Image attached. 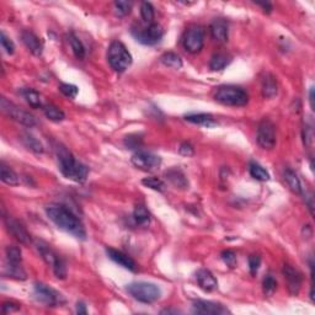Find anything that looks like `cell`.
I'll list each match as a JSON object with an SVG mask.
<instances>
[{
  "label": "cell",
  "mask_w": 315,
  "mask_h": 315,
  "mask_svg": "<svg viewBox=\"0 0 315 315\" xmlns=\"http://www.w3.org/2000/svg\"><path fill=\"white\" fill-rule=\"evenodd\" d=\"M196 280L198 286L205 292H213L218 288V281L214 277L213 273L207 268H201L196 272Z\"/></svg>",
  "instance_id": "16"
},
{
  "label": "cell",
  "mask_w": 315,
  "mask_h": 315,
  "mask_svg": "<svg viewBox=\"0 0 315 315\" xmlns=\"http://www.w3.org/2000/svg\"><path fill=\"white\" fill-rule=\"evenodd\" d=\"M277 80L272 74H266V77L262 80V95L267 99H272L277 95Z\"/></svg>",
  "instance_id": "24"
},
{
  "label": "cell",
  "mask_w": 315,
  "mask_h": 315,
  "mask_svg": "<svg viewBox=\"0 0 315 315\" xmlns=\"http://www.w3.org/2000/svg\"><path fill=\"white\" fill-rule=\"evenodd\" d=\"M179 153L181 154V156L188 158V157H192L193 154H195V149H193V147L191 146L190 143H187V142H184V143L180 144Z\"/></svg>",
  "instance_id": "44"
},
{
  "label": "cell",
  "mask_w": 315,
  "mask_h": 315,
  "mask_svg": "<svg viewBox=\"0 0 315 315\" xmlns=\"http://www.w3.org/2000/svg\"><path fill=\"white\" fill-rule=\"evenodd\" d=\"M133 219L138 226L147 227L151 224V213L143 205H138L134 208Z\"/></svg>",
  "instance_id": "29"
},
{
  "label": "cell",
  "mask_w": 315,
  "mask_h": 315,
  "mask_svg": "<svg viewBox=\"0 0 315 315\" xmlns=\"http://www.w3.org/2000/svg\"><path fill=\"white\" fill-rule=\"evenodd\" d=\"M141 15L142 19L147 24H151L154 20V7L151 2L143 1L141 5Z\"/></svg>",
  "instance_id": "37"
},
{
  "label": "cell",
  "mask_w": 315,
  "mask_h": 315,
  "mask_svg": "<svg viewBox=\"0 0 315 315\" xmlns=\"http://www.w3.org/2000/svg\"><path fill=\"white\" fill-rule=\"evenodd\" d=\"M21 40L27 50L35 56H41L43 52V43L38 36H36L32 31L25 30L21 32Z\"/></svg>",
  "instance_id": "19"
},
{
  "label": "cell",
  "mask_w": 315,
  "mask_h": 315,
  "mask_svg": "<svg viewBox=\"0 0 315 315\" xmlns=\"http://www.w3.org/2000/svg\"><path fill=\"white\" fill-rule=\"evenodd\" d=\"M42 110L46 117H47L48 120L53 121V122H61V121H63L64 118H66V113H64L61 108L57 107V106L54 105L42 106Z\"/></svg>",
  "instance_id": "32"
},
{
  "label": "cell",
  "mask_w": 315,
  "mask_h": 315,
  "mask_svg": "<svg viewBox=\"0 0 315 315\" xmlns=\"http://www.w3.org/2000/svg\"><path fill=\"white\" fill-rule=\"evenodd\" d=\"M165 179L170 182L174 187L179 190H187L188 180L186 177L185 172L179 167H171V169L165 171Z\"/></svg>",
  "instance_id": "20"
},
{
  "label": "cell",
  "mask_w": 315,
  "mask_h": 315,
  "mask_svg": "<svg viewBox=\"0 0 315 315\" xmlns=\"http://www.w3.org/2000/svg\"><path fill=\"white\" fill-rule=\"evenodd\" d=\"M283 276L286 278V282H287V287L289 293L292 296H297L301 291L302 283H303V277H302V273L299 272L297 268H294L293 266L289 265V263H286L283 266Z\"/></svg>",
  "instance_id": "14"
},
{
  "label": "cell",
  "mask_w": 315,
  "mask_h": 315,
  "mask_svg": "<svg viewBox=\"0 0 315 315\" xmlns=\"http://www.w3.org/2000/svg\"><path fill=\"white\" fill-rule=\"evenodd\" d=\"M142 138L138 136H128L125 139V146L130 149H136L141 146Z\"/></svg>",
  "instance_id": "43"
},
{
  "label": "cell",
  "mask_w": 315,
  "mask_h": 315,
  "mask_svg": "<svg viewBox=\"0 0 315 315\" xmlns=\"http://www.w3.org/2000/svg\"><path fill=\"white\" fill-rule=\"evenodd\" d=\"M185 120L187 122L193 123V125L203 126V127H213L217 126V122L214 118L208 113H190L185 116Z\"/></svg>",
  "instance_id": "21"
},
{
  "label": "cell",
  "mask_w": 315,
  "mask_h": 315,
  "mask_svg": "<svg viewBox=\"0 0 315 315\" xmlns=\"http://www.w3.org/2000/svg\"><path fill=\"white\" fill-rule=\"evenodd\" d=\"M36 249L40 252L41 257L43 259L47 265L52 267L54 275L59 280H66L67 278V266L61 256L47 244L42 240H36Z\"/></svg>",
  "instance_id": "5"
},
{
  "label": "cell",
  "mask_w": 315,
  "mask_h": 315,
  "mask_svg": "<svg viewBox=\"0 0 315 315\" xmlns=\"http://www.w3.org/2000/svg\"><path fill=\"white\" fill-rule=\"evenodd\" d=\"M132 2L131 1H125V0H118L115 1L113 4V9H115V14L120 17H125L127 15L131 14L132 11Z\"/></svg>",
  "instance_id": "34"
},
{
  "label": "cell",
  "mask_w": 315,
  "mask_h": 315,
  "mask_svg": "<svg viewBox=\"0 0 315 315\" xmlns=\"http://www.w3.org/2000/svg\"><path fill=\"white\" fill-rule=\"evenodd\" d=\"M46 213L59 229L72 234L77 239H86L84 226L71 210L62 205H50L46 207Z\"/></svg>",
  "instance_id": "1"
},
{
  "label": "cell",
  "mask_w": 315,
  "mask_h": 315,
  "mask_svg": "<svg viewBox=\"0 0 315 315\" xmlns=\"http://www.w3.org/2000/svg\"><path fill=\"white\" fill-rule=\"evenodd\" d=\"M232 62V57L227 53H217L211 58L210 69L213 72L223 71Z\"/></svg>",
  "instance_id": "26"
},
{
  "label": "cell",
  "mask_w": 315,
  "mask_h": 315,
  "mask_svg": "<svg viewBox=\"0 0 315 315\" xmlns=\"http://www.w3.org/2000/svg\"><path fill=\"white\" fill-rule=\"evenodd\" d=\"M221 256L224 263L231 268H234L236 266V254L233 250H224V251H222Z\"/></svg>",
  "instance_id": "41"
},
{
  "label": "cell",
  "mask_w": 315,
  "mask_h": 315,
  "mask_svg": "<svg viewBox=\"0 0 315 315\" xmlns=\"http://www.w3.org/2000/svg\"><path fill=\"white\" fill-rule=\"evenodd\" d=\"M247 262H249V270L250 273L252 276H255L259 271L260 265H261V257L259 255H250L249 259H247Z\"/></svg>",
  "instance_id": "42"
},
{
  "label": "cell",
  "mask_w": 315,
  "mask_h": 315,
  "mask_svg": "<svg viewBox=\"0 0 315 315\" xmlns=\"http://www.w3.org/2000/svg\"><path fill=\"white\" fill-rule=\"evenodd\" d=\"M106 252H107L108 257H110L113 262L122 266V267L126 268V270H130V271L137 270L136 261H134L131 256L126 255L125 252L120 251V250L112 249V247H107V249H106Z\"/></svg>",
  "instance_id": "17"
},
{
  "label": "cell",
  "mask_w": 315,
  "mask_h": 315,
  "mask_svg": "<svg viewBox=\"0 0 315 315\" xmlns=\"http://www.w3.org/2000/svg\"><path fill=\"white\" fill-rule=\"evenodd\" d=\"M182 43L187 52L196 54L201 52L205 45V28L200 25H193L186 30Z\"/></svg>",
  "instance_id": "9"
},
{
  "label": "cell",
  "mask_w": 315,
  "mask_h": 315,
  "mask_svg": "<svg viewBox=\"0 0 315 315\" xmlns=\"http://www.w3.org/2000/svg\"><path fill=\"white\" fill-rule=\"evenodd\" d=\"M160 62L164 64L165 67L174 69H180L182 67V59L177 53L174 52H166L160 57Z\"/></svg>",
  "instance_id": "31"
},
{
  "label": "cell",
  "mask_w": 315,
  "mask_h": 315,
  "mask_svg": "<svg viewBox=\"0 0 315 315\" xmlns=\"http://www.w3.org/2000/svg\"><path fill=\"white\" fill-rule=\"evenodd\" d=\"M20 94L24 96L26 102L32 108H40L42 107V100H41V95L38 94L36 90L31 89V87H24L20 90Z\"/></svg>",
  "instance_id": "27"
},
{
  "label": "cell",
  "mask_w": 315,
  "mask_h": 315,
  "mask_svg": "<svg viewBox=\"0 0 315 315\" xmlns=\"http://www.w3.org/2000/svg\"><path fill=\"white\" fill-rule=\"evenodd\" d=\"M309 102H311L312 110H314V87H311V91H309Z\"/></svg>",
  "instance_id": "50"
},
{
  "label": "cell",
  "mask_w": 315,
  "mask_h": 315,
  "mask_svg": "<svg viewBox=\"0 0 315 315\" xmlns=\"http://www.w3.org/2000/svg\"><path fill=\"white\" fill-rule=\"evenodd\" d=\"M262 289L263 293H265L266 296H272L276 292V289H277V281H276L272 276H266V277L263 278Z\"/></svg>",
  "instance_id": "38"
},
{
  "label": "cell",
  "mask_w": 315,
  "mask_h": 315,
  "mask_svg": "<svg viewBox=\"0 0 315 315\" xmlns=\"http://www.w3.org/2000/svg\"><path fill=\"white\" fill-rule=\"evenodd\" d=\"M59 90H61V92L64 96L69 97V99H76L79 92L78 86H76L73 84H67V82H63V84L59 85Z\"/></svg>",
  "instance_id": "39"
},
{
  "label": "cell",
  "mask_w": 315,
  "mask_h": 315,
  "mask_svg": "<svg viewBox=\"0 0 315 315\" xmlns=\"http://www.w3.org/2000/svg\"><path fill=\"white\" fill-rule=\"evenodd\" d=\"M127 292L136 301L146 304L154 303L161 297V289L151 282L131 283L127 286Z\"/></svg>",
  "instance_id": "6"
},
{
  "label": "cell",
  "mask_w": 315,
  "mask_h": 315,
  "mask_svg": "<svg viewBox=\"0 0 315 315\" xmlns=\"http://www.w3.org/2000/svg\"><path fill=\"white\" fill-rule=\"evenodd\" d=\"M283 177H285L286 182L289 186L293 192L298 193V195H302V191H303V187H302L301 180H299L298 175L293 171L292 169H286L285 174H283Z\"/></svg>",
  "instance_id": "28"
},
{
  "label": "cell",
  "mask_w": 315,
  "mask_h": 315,
  "mask_svg": "<svg viewBox=\"0 0 315 315\" xmlns=\"http://www.w3.org/2000/svg\"><path fill=\"white\" fill-rule=\"evenodd\" d=\"M107 61L111 68L117 73H123L132 64V54L120 41H113L107 50Z\"/></svg>",
  "instance_id": "4"
},
{
  "label": "cell",
  "mask_w": 315,
  "mask_h": 315,
  "mask_svg": "<svg viewBox=\"0 0 315 315\" xmlns=\"http://www.w3.org/2000/svg\"><path fill=\"white\" fill-rule=\"evenodd\" d=\"M0 42H1V47L5 52H6L7 54H14L15 52L14 42L10 40V37H7L6 33H5L4 31H1V33H0Z\"/></svg>",
  "instance_id": "40"
},
{
  "label": "cell",
  "mask_w": 315,
  "mask_h": 315,
  "mask_svg": "<svg viewBox=\"0 0 315 315\" xmlns=\"http://www.w3.org/2000/svg\"><path fill=\"white\" fill-rule=\"evenodd\" d=\"M5 222V227H6L7 232L11 234L15 239L17 240L21 244H30L31 242V236L28 234V232L26 231L24 226L20 223L17 219L12 218V217H6L4 219Z\"/></svg>",
  "instance_id": "15"
},
{
  "label": "cell",
  "mask_w": 315,
  "mask_h": 315,
  "mask_svg": "<svg viewBox=\"0 0 315 315\" xmlns=\"http://www.w3.org/2000/svg\"><path fill=\"white\" fill-rule=\"evenodd\" d=\"M302 195L304 196V201L307 203V207H308L309 212H311L312 216H314V197H313V193L308 192V191H302Z\"/></svg>",
  "instance_id": "45"
},
{
  "label": "cell",
  "mask_w": 315,
  "mask_h": 315,
  "mask_svg": "<svg viewBox=\"0 0 315 315\" xmlns=\"http://www.w3.org/2000/svg\"><path fill=\"white\" fill-rule=\"evenodd\" d=\"M33 297L36 301L45 304L46 307H58L66 303V299L58 291L41 282H36L33 285Z\"/></svg>",
  "instance_id": "7"
},
{
  "label": "cell",
  "mask_w": 315,
  "mask_h": 315,
  "mask_svg": "<svg viewBox=\"0 0 315 315\" xmlns=\"http://www.w3.org/2000/svg\"><path fill=\"white\" fill-rule=\"evenodd\" d=\"M20 139H21L22 144H24V146L26 147L28 151L32 152V153L42 154L43 152H45V148H43V144L41 143V142L38 141V139L36 138L35 136H32L31 133H27V132H25V133L21 134Z\"/></svg>",
  "instance_id": "22"
},
{
  "label": "cell",
  "mask_w": 315,
  "mask_h": 315,
  "mask_svg": "<svg viewBox=\"0 0 315 315\" xmlns=\"http://www.w3.org/2000/svg\"><path fill=\"white\" fill-rule=\"evenodd\" d=\"M0 179L4 184L10 185V186H17L20 184L19 176H17L16 172L11 169L10 166H7L5 162L0 164Z\"/></svg>",
  "instance_id": "25"
},
{
  "label": "cell",
  "mask_w": 315,
  "mask_h": 315,
  "mask_svg": "<svg viewBox=\"0 0 315 315\" xmlns=\"http://www.w3.org/2000/svg\"><path fill=\"white\" fill-rule=\"evenodd\" d=\"M256 5L261 6L262 9H263V11H265V12H271V11H272V5H271L270 2H256Z\"/></svg>",
  "instance_id": "49"
},
{
  "label": "cell",
  "mask_w": 315,
  "mask_h": 315,
  "mask_svg": "<svg viewBox=\"0 0 315 315\" xmlns=\"http://www.w3.org/2000/svg\"><path fill=\"white\" fill-rule=\"evenodd\" d=\"M169 313H180L179 311H172V309H164V311H161V314H169Z\"/></svg>",
  "instance_id": "51"
},
{
  "label": "cell",
  "mask_w": 315,
  "mask_h": 315,
  "mask_svg": "<svg viewBox=\"0 0 315 315\" xmlns=\"http://www.w3.org/2000/svg\"><path fill=\"white\" fill-rule=\"evenodd\" d=\"M303 139L304 144H307V146L312 144V142H313V128H312V126L306 125L303 130Z\"/></svg>",
  "instance_id": "47"
},
{
  "label": "cell",
  "mask_w": 315,
  "mask_h": 315,
  "mask_svg": "<svg viewBox=\"0 0 315 315\" xmlns=\"http://www.w3.org/2000/svg\"><path fill=\"white\" fill-rule=\"evenodd\" d=\"M77 313L78 314H86L87 313L86 306H85L82 302H78V303H77Z\"/></svg>",
  "instance_id": "48"
},
{
  "label": "cell",
  "mask_w": 315,
  "mask_h": 315,
  "mask_svg": "<svg viewBox=\"0 0 315 315\" xmlns=\"http://www.w3.org/2000/svg\"><path fill=\"white\" fill-rule=\"evenodd\" d=\"M4 275L6 276V277L20 281H25L27 278V273L26 271L22 268L21 263H11L6 261V265H5L4 267Z\"/></svg>",
  "instance_id": "23"
},
{
  "label": "cell",
  "mask_w": 315,
  "mask_h": 315,
  "mask_svg": "<svg viewBox=\"0 0 315 315\" xmlns=\"http://www.w3.org/2000/svg\"><path fill=\"white\" fill-rule=\"evenodd\" d=\"M137 41L147 46H154L159 42L164 35V30L159 24H151L146 30L133 33Z\"/></svg>",
  "instance_id": "12"
},
{
  "label": "cell",
  "mask_w": 315,
  "mask_h": 315,
  "mask_svg": "<svg viewBox=\"0 0 315 315\" xmlns=\"http://www.w3.org/2000/svg\"><path fill=\"white\" fill-rule=\"evenodd\" d=\"M214 99L219 104L226 106H234L240 107L245 106L249 101V95L244 89L234 85H222L217 89L214 94Z\"/></svg>",
  "instance_id": "3"
},
{
  "label": "cell",
  "mask_w": 315,
  "mask_h": 315,
  "mask_svg": "<svg viewBox=\"0 0 315 315\" xmlns=\"http://www.w3.org/2000/svg\"><path fill=\"white\" fill-rule=\"evenodd\" d=\"M69 43H71V47L73 50L74 56L78 59H82L85 57V47L81 43V41L77 37L74 33H71L69 35Z\"/></svg>",
  "instance_id": "33"
},
{
  "label": "cell",
  "mask_w": 315,
  "mask_h": 315,
  "mask_svg": "<svg viewBox=\"0 0 315 315\" xmlns=\"http://www.w3.org/2000/svg\"><path fill=\"white\" fill-rule=\"evenodd\" d=\"M192 311L193 313L201 315H222L231 313L223 304L211 301H202V299L193 302Z\"/></svg>",
  "instance_id": "13"
},
{
  "label": "cell",
  "mask_w": 315,
  "mask_h": 315,
  "mask_svg": "<svg viewBox=\"0 0 315 315\" xmlns=\"http://www.w3.org/2000/svg\"><path fill=\"white\" fill-rule=\"evenodd\" d=\"M211 36L216 42L223 43L228 41L229 25L224 19L214 20L210 26Z\"/></svg>",
  "instance_id": "18"
},
{
  "label": "cell",
  "mask_w": 315,
  "mask_h": 315,
  "mask_svg": "<svg viewBox=\"0 0 315 315\" xmlns=\"http://www.w3.org/2000/svg\"><path fill=\"white\" fill-rule=\"evenodd\" d=\"M2 313L9 314V313H14V312H19L20 311V306L16 303H12V302H5L2 303Z\"/></svg>",
  "instance_id": "46"
},
{
  "label": "cell",
  "mask_w": 315,
  "mask_h": 315,
  "mask_svg": "<svg viewBox=\"0 0 315 315\" xmlns=\"http://www.w3.org/2000/svg\"><path fill=\"white\" fill-rule=\"evenodd\" d=\"M142 184H143L146 187L152 188V190L158 191V192H164L166 186H165L164 181H161L160 179L158 177L151 176V177H146V179L142 180Z\"/></svg>",
  "instance_id": "36"
},
{
  "label": "cell",
  "mask_w": 315,
  "mask_h": 315,
  "mask_svg": "<svg viewBox=\"0 0 315 315\" xmlns=\"http://www.w3.org/2000/svg\"><path fill=\"white\" fill-rule=\"evenodd\" d=\"M0 106H1V111L7 116V117L16 121V122L21 123V125L26 126V127H33V126H36V123H37L35 116H32L30 112L20 108L17 105L12 104L11 101L6 100L5 97H1Z\"/></svg>",
  "instance_id": "8"
},
{
  "label": "cell",
  "mask_w": 315,
  "mask_h": 315,
  "mask_svg": "<svg viewBox=\"0 0 315 315\" xmlns=\"http://www.w3.org/2000/svg\"><path fill=\"white\" fill-rule=\"evenodd\" d=\"M249 172L251 175L252 179L257 180V181H268L270 180V174L265 167L261 166L259 162H250L249 165Z\"/></svg>",
  "instance_id": "30"
},
{
  "label": "cell",
  "mask_w": 315,
  "mask_h": 315,
  "mask_svg": "<svg viewBox=\"0 0 315 315\" xmlns=\"http://www.w3.org/2000/svg\"><path fill=\"white\" fill-rule=\"evenodd\" d=\"M56 154L59 170L64 177L76 182H84L86 180L89 175V167L78 161L71 152L67 151L64 147L58 146L56 148Z\"/></svg>",
  "instance_id": "2"
},
{
  "label": "cell",
  "mask_w": 315,
  "mask_h": 315,
  "mask_svg": "<svg viewBox=\"0 0 315 315\" xmlns=\"http://www.w3.org/2000/svg\"><path fill=\"white\" fill-rule=\"evenodd\" d=\"M256 141L263 149H272L276 146V127L270 120H262L257 126Z\"/></svg>",
  "instance_id": "11"
},
{
  "label": "cell",
  "mask_w": 315,
  "mask_h": 315,
  "mask_svg": "<svg viewBox=\"0 0 315 315\" xmlns=\"http://www.w3.org/2000/svg\"><path fill=\"white\" fill-rule=\"evenodd\" d=\"M131 161L137 169L143 171H154L161 165V158L146 151H137L131 158Z\"/></svg>",
  "instance_id": "10"
},
{
  "label": "cell",
  "mask_w": 315,
  "mask_h": 315,
  "mask_svg": "<svg viewBox=\"0 0 315 315\" xmlns=\"http://www.w3.org/2000/svg\"><path fill=\"white\" fill-rule=\"evenodd\" d=\"M5 254H6V261L11 263H21L22 256H21V250L20 247L15 246V245H9L5 250Z\"/></svg>",
  "instance_id": "35"
}]
</instances>
